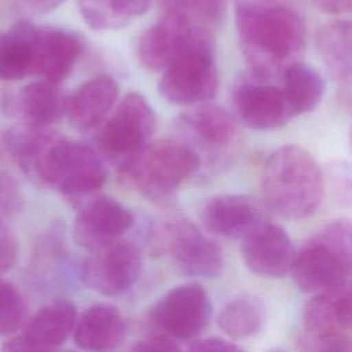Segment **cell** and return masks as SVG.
I'll use <instances>...</instances> for the list:
<instances>
[{
  "label": "cell",
  "instance_id": "obj_35",
  "mask_svg": "<svg viewBox=\"0 0 352 352\" xmlns=\"http://www.w3.org/2000/svg\"><path fill=\"white\" fill-rule=\"evenodd\" d=\"M188 352H245L239 345L223 338H205L190 345Z\"/></svg>",
  "mask_w": 352,
  "mask_h": 352
},
{
  "label": "cell",
  "instance_id": "obj_25",
  "mask_svg": "<svg viewBox=\"0 0 352 352\" xmlns=\"http://www.w3.org/2000/svg\"><path fill=\"white\" fill-rule=\"evenodd\" d=\"M286 99L296 116L312 111L320 103L326 84L322 74L302 60L292 65L279 78Z\"/></svg>",
  "mask_w": 352,
  "mask_h": 352
},
{
  "label": "cell",
  "instance_id": "obj_7",
  "mask_svg": "<svg viewBox=\"0 0 352 352\" xmlns=\"http://www.w3.org/2000/svg\"><path fill=\"white\" fill-rule=\"evenodd\" d=\"M157 120L151 104L138 92L126 94L116 111L98 133V147L103 157L121 169L142 148L155 131Z\"/></svg>",
  "mask_w": 352,
  "mask_h": 352
},
{
  "label": "cell",
  "instance_id": "obj_4",
  "mask_svg": "<svg viewBox=\"0 0 352 352\" xmlns=\"http://www.w3.org/2000/svg\"><path fill=\"white\" fill-rule=\"evenodd\" d=\"M201 166V157L188 144L161 139L148 143L118 170L125 183L148 199L166 202Z\"/></svg>",
  "mask_w": 352,
  "mask_h": 352
},
{
  "label": "cell",
  "instance_id": "obj_8",
  "mask_svg": "<svg viewBox=\"0 0 352 352\" xmlns=\"http://www.w3.org/2000/svg\"><path fill=\"white\" fill-rule=\"evenodd\" d=\"M153 243L158 252L170 254L187 275L209 279L223 272L220 246L187 219L172 217L161 223L154 231Z\"/></svg>",
  "mask_w": 352,
  "mask_h": 352
},
{
  "label": "cell",
  "instance_id": "obj_30",
  "mask_svg": "<svg viewBox=\"0 0 352 352\" xmlns=\"http://www.w3.org/2000/svg\"><path fill=\"white\" fill-rule=\"evenodd\" d=\"M25 319V302L18 289L0 279V336L15 331Z\"/></svg>",
  "mask_w": 352,
  "mask_h": 352
},
{
  "label": "cell",
  "instance_id": "obj_34",
  "mask_svg": "<svg viewBox=\"0 0 352 352\" xmlns=\"http://www.w3.org/2000/svg\"><path fill=\"white\" fill-rule=\"evenodd\" d=\"M129 352H182V349L169 337L161 334L136 342Z\"/></svg>",
  "mask_w": 352,
  "mask_h": 352
},
{
  "label": "cell",
  "instance_id": "obj_3",
  "mask_svg": "<svg viewBox=\"0 0 352 352\" xmlns=\"http://www.w3.org/2000/svg\"><path fill=\"white\" fill-rule=\"evenodd\" d=\"M292 275L309 294H337L352 286V219L329 221L296 253Z\"/></svg>",
  "mask_w": 352,
  "mask_h": 352
},
{
  "label": "cell",
  "instance_id": "obj_14",
  "mask_svg": "<svg viewBox=\"0 0 352 352\" xmlns=\"http://www.w3.org/2000/svg\"><path fill=\"white\" fill-rule=\"evenodd\" d=\"M246 267L264 278H282L292 271L296 249L289 234L278 224L265 220L242 242Z\"/></svg>",
  "mask_w": 352,
  "mask_h": 352
},
{
  "label": "cell",
  "instance_id": "obj_26",
  "mask_svg": "<svg viewBox=\"0 0 352 352\" xmlns=\"http://www.w3.org/2000/svg\"><path fill=\"white\" fill-rule=\"evenodd\" d=\"M81 18L94 30L126 26L150 8V0H76Z\"/></svg>",
  "mask_w": 352,
  "mask_h": 352
},
{
  "label": "cell",
  "instance_id": "obj_1",
  "mask_svg": "<svg viewBox=\"0 0 352 352\" xmlns=\"http://www.w3.org/2000/svg\"><path fill=\"white\" fill-rule=\"evenodd\" d=\"M235 25L249 72L258 77L280 78L304 55L305 22L289 6L279 3L238 4Z\"/></svg>",
  "mask_w": 352,
  "mask_h": 352
},
{
  "label": "cell",
  "instance_id": "obj_10",
  "mask_svg": "<svg viewBox=\"0 0 352 352\" xmlns=\"http://www.w3.org/2000/svg\"><path fill=\"white\" fill-rule=\"evenodd\" d=\"M182 142L188 144L202 160H223L239 138L236 118L224 107L209 102L194 104L177 118Z\"/></svg>",
  "mask_w": 352,
  "mask_h": 352
},
{
  "label": "cell",
  "instance_id": "obj_40",
  "mask_svg": "<svg viewBox=\"0 0 352 352\" xmlns=\"http://www.w3.org/2000/svg\"><path fill=\"white\" fill-rule=\"evenodd\" d=\"M267 352H289V351H286V349H283V348H272V349H270V351H267Z\"/></svg>",
  "mask_w": 352,
  "mask_h": 352
},
{
  "label": "cell",
  "instance_id": "obj_2",
  "mask_svg": "<svg viewBox=\"0 0 352 352\" xmlns=\"http://www.w3.org/2000/svg\"><path fill=\"white\" fill-rule=\"evenodd\" d=\"M261 192L267 208L278 216L304 219L322 204L323 172L309 151L286 144L268 155L261 173Z\"/></svg>",
  "mask_w": 352,
  "mask_h": 352
},
{
  "label": "cell",
  "instance_id": "obj_20",
  "mask_svg": "<svg viewBox=\"0 0 352 352\" xmlns=\"http://www.w3.org/2000/svg\"><path fill=\"white\" fill-rule=\"evenodd\" d=\"M66 100L67 96L58 82L41 78L21 88L14 109L21 114L25 124L50 128L66 116Z\"/></svg>",
  "mask_w": 352,
  "mask_h": 352
},
{
  "label": "cell",
  "instance_id": "obj_38",
  "mask_svg": "<svg viewBox=\"0 0 352 352\" xmlns=\"http://www.w3.org/2000/svg\"><path fill=\"white\" fill-rule=\"evenodd\" d=\"M65 0H22V8L29 14H43L59 7Z\"/></svg>",
  "mask_w": 352,
  "mask_h": 352
},
{
  "label": "cell",
  "instance_id": "obj_32",
  "mask_svg": "<svg viewBox=\"0 0 352 352\" xmlns=\"http://www.w3.org/2000/svg\"><path fill=\"white\" fill-rule=\"evenodd\" d=\"M18 243L14 232L7 223L0 219V275L7 272L15 263Z\"/></svg>",
  "mask_w": 352,
  "mask_h": 352
},
{
  "label": "cell",
  "instance_id": "obj_39",
  "mask_svg": "<svg viewBox=\"0 0 352 352\" xmlns=\"http://www.w3.org/2000/svg\"><path fill=\"white\" fill-rule=\"evenodd\" d=\"M235 4H271L276 3V0H234Z\"/></svg>",
  "mask_w": 352,
  "mask_h": 352
},
{
  "label": "cell",
  "instance_id": "obj_29",
  "mask_svg": "<svg viewBox=\"0 0 352 352\" xmlns=\"http://www.w3.org/2000/svg\"><path fill=\"white\" fill-rule=\"evenodd\" d=\"M300 352H352V337L342 329L307 330L297 337Z\"/></svg>",
  "mask_w": 352,
  "mask_h": 352
},
{
  "label": "cell",
  "instance_id": "obj_23",
  "mask_svg": "<svg viewBox=\"0 0 352 352\" xmlns=\"http://www.w3.org/2000/svg\"><path fill=\"white\" fill-rule=\"evenodd\" d=\"M316 50L330 76L338 82L352 81V19H337L316 33Z\"/></svg>",
  "mask_w": 352,
  "mask_h": 352
},
{
  "label": "cell",
  "instance_id": "obj_9",
  "mask_svg": "<svg viewBox=\"0 0 352 352\" xmlns=\"http://www.w3.org/2000/svg\"><path fill=\"white\" fill-rule=\"evenodd\" d=\"M232 106L236 118L257 131L280 128L296 117L280 84L250 72L241 76L235 82Z\"/></svg>",
  "mask_w": 352,
  "mask_h": 352
},
{
  "label": "cell",
  "instance_id": "obj_31",
  "mask_svg": "<svg viewBox=\"0 0 352 352\" xmlns=\"http://www.w3.org/2000/svg\"><path fill=\"white\" fill-rule=\"evenodd\" d=\"M23 208V195L18 180L8 172H0V219L16 216Z\"/></svg>",
  "mask_w": 352,
  "mask_h": 352
},
{
  "label": "cell",
  "instance_id": "obj_28",
  "mask_svg": "<svg viewBox=\"0 0 352 352\" xmlns=\"http://www.w3.org/2000/svg\"><path fill=\"white\" fill-rule=\"evenodd\" d=\"M164 11L182 14L195 25L212 29L226 15L227 0H160Z\"/></svg>",
  "mask_w": 352,
  "mask_h": 352
},
{
  "label": "cell",
  "instance_id": "obj_19",
  "mask_svg": "<svg viewBox=\"0 0 352 352\" xmlns=\"http://www.w3.org/2000/svg\"><path fill=\"white\" fill-rule=\"evenodd\" d=\"M125 322L120 311L106 302L88 307L77 319L74 342L84 351L111 352L125 337Z\"/></svg>",
  "mask_w": 352,
  "mask_h": 352
},
{
  "label": "cell",
  "instance_id": "obj_37",
  "mask_svg": "<svg viewBox=\"0 0 352 352\" xmlns=\"http://www.w3.org/2000/svg\"><path fill=\"white\" fill-rule=\"evenodd\" d=\"M318 8L331 15H341L352 11V0H312Z\"/></svg>",
  "mask_w": 352,
  "mask_h": 352
},
{
  "label": "cell",
  "instance_id": "obj_36",
  "mask_svg": "<svg viewBox=\"0 0 352 352\" xmlns=\"http://www.w3.org/2000/svg\"><path fill=\"white\" fill-rule=\"evenodd\" d=\"M1 352H51V349L43 348V346L26 340L23 336H18V337L4 342Z\"/></svg>",
  "mask_w": 352,
  "mask_h": 352
},
{
  "label": "cell",
  "instance_id": "obj_27",
  "mask_svg": "<svg viewBox=\"0 0 352 352\" xmlns=\"http://www.w3.org/2000/svg\"><path fill=\"white\" fill-rule=\"evenodd\" d=\"M263 320V308L256 298L236 297L224 305L217 323L228 337L243 340L258 333Z\"/></svg>",
  "mask_w": 352,
  "mask_h": 352
},
{
  "label": "cell",
  "instance_id": "obj_16",
  "mask_svg": "<svg viewBox=\"0 0 352 352\" xmlns=\"http://www.w3.org/2000/svg\"><path fill=\"white\" fill-rule=\"evenodd\" d=\"M201 219L212 234L241 239L265 221L261 204L248 194H220L210 198Z\"/></svg>",
  "mask_w": 352,
  "mask_h": 352
},
{
  "label": "cell",
  "instance_id": "obj_22",
  "mask_svg": "<svg viewBox=\"0 0 352 352\" xmlns=\"http://www.w3.org/2000/svg\"><path fill=\"white\" fill-rule=\"evenodd\" d=\"M58 136L50 128L22 122L6 132L4 146L23 173L36 183L44 157Z\"/></svg>",
  "mask_w": 352,
  "mask_h": 352
},
{
  "label": "cell",
  "instance_id": "obj_12",
  "mask_svg": "<svg viewBox=\"0 0 352 352\" xmlns=\"http://www.w3.org/2000/svg\"><path fill=\"white\" fill-rule=\"evenodd\" d=\"M210 316V298L199 283L173 287L151 311L153 322L161 333L179 340H190L201 334Z\"/></svg>",
  "mask_w": 352,
  "mask_h": 352
},
{
  "label": "cell",
  "instance_id": "obj_6",
  "mask_svg": "<svg viewBox=\"0 0 352 352\" xmlns=\"http://www.w3.org/2000/svg\"><path fill=\"white\" fill-rule=\"evenodd\" d=\"M104 182L102 160L92 147L58 136L44 157L36 183L56 188L78 209L99 195Z\"/></svg>",
  "mask_w": 352,
  "mask_h": 352
},
{
  "label": "cell",
  "instance_id": "obj_17",
  "mask_svg": "<svg viewBox=\"0 0 352 352\" xmlns=\"http://www.w3.org/2000/svg\"><path fill=\"white\" fill-rule=\"evenodd\" d=\"M32 43L34 74L58 84L69 76L82 52L77 34L54 26L34 25Z\"/></svg>",
  "mask_w": 352,
  "mask_h": 352
},
{
  "label": "cell",
  "instance_id": "obj_15",
  "mask_svg": "<svg viewBox=\"0 0 352 352\" xmlns=\"http://www.w3.org/2000/svg\"><path fill=\"white\" fill-rule=\"evenodd\" d=\"M195 26L182 14L164 11L138 41V59L151 72H165L187 45ZM205 28V26H204Z\"/></svg>",
  "mask_w": 352,
  "mask_h": 352
},
{
  "label": "cell",
  "instance_id": "obj_21",
  "mask_svg": "<svg viewBox=\"0 0 352 352\" xmlns=\"http://www.w3.org/2000/svg\"><path fill=\"white\" fill-rule=\"evenodd\" d=\"M77 311L69 300H55L38 309L23 326L26 340L54 349L62 345L76 329Z\"/></svg>",
  "mask_w": 352,
  "mask_h": 352
},
{
  "label": "cell",
  "instance_id": "obj_24",
  "mask_svg": "<svg viewBox=\"0 0 352 352\" xmlns=\"http://www.w3.org/2000/svg\"><path fill=\"white\" fill-rule=\"evenodd\" d=\"M34 25L19 21L0 33V80L15 81L34 74Z\"/></svg>",
  "mask_w": 352,
  "mask_h": 352
},
{
  "label": "cell",
  "instance_id": "obj_18",
  "mask_svg": "<svg viewBox=\"0 0 352 352\" xmlns=\"http://www.w3.org/2000/svg\"><path fill=\"white\" fill-rule=\"evenodd\" d=\"M120 88L107 74L95 76L78 85L66 100V117L78 132H88L104 122Z\"/></svg>",
  "mask_w": 352,
  "mask_h": 352
},
{
  "label": "cell",
  "instance_id": "obj_13",
  "mask_svg": "<svg viewBox=\"0 0 352 352\" xmlns=\"http://www.w3.org/2000/svg\"><path fill=\"white\" fill-rule=\"evenodd\" d=\"M133 223L135 214L126 206L99 194L78 208L73 238L78 246L94 252L120 241Z\"/></svg>",
  "mask_w": 352,
  "mask_h": 352
},
{
  "label": "cell",
  "instance_id": "obj_33",
  "mask_svg": "<svg viewBox=\"0 0 352 352\" xmlns=\"http://www.w3.org/2000/svg\"><path fill=\"white\" fill-rule=\"evenodd\" d=\"M336 318L340 327L352 333V286L337 293L334 298Z\"/></svg>",
  "mask_w": 352,
  "mask_h": 352
},
{
  "label": "cell",
  "instance_id": "obj_11",
  "mask_svg": "<svg viewBox=\"0 0 352 352\" xmlns=\"http://www.w3.org/2000/svg\"><path fill=\"white\" fill-rule=\"evenodd\" d=\"M142 271V254L129 241H116L91 252L81 267L85 286L103 296L129 290Z\"/></svg>",
  "mask_w": 352,
  "mask_h": 352
},
{
  "label": "cell",
  "instance_id": "obj_5",
  "mask_svg": "<svg viewBox=\"0 0 352 352\" xmlns=\"http://www.w3.org/2000/svg\"><path fill=\"white\" fill-rule=\"evenodd\" d=\"M219 85L212 29L195 26L187 45L162 73L158 91L176 104H199L209 102Z\"/></svg>",
  "mask_w": 352,
  "mask_h": 352
}]
</instances>
